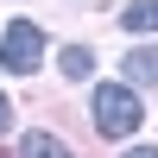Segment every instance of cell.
<instances>
[{
  "instance_id": "obj_4",
  "label": "cell",
  "mask_w": 158,
  "mask_h": 158,
  "mask_svg": "<svg viewBox=\"0 0 158 158\" xmlns=\"http://www.w3.org/2000/svg\"><path fill=\"white\" fill-rule=\"evenodd\" d=\"M19 158H70V146L51 139V133H25L19 139Z\"/></svg>"
},
{
  "instance_id": "obj_7",
  "label": "cell",
  "mask_w": 158,
  "mask_h": 158,
  "mask_svg": "<svg viewBox=\"0 0 158 158\" xmlns=\"http://www.w3.org/2000/svg\"><path fill=\"white\" fill-rule=\"evenodd\" d=\"M6 127H13V101L0 95V133H6Z\"/></svg>"
},
{
  "instance_id": "obj_2",
  "label": "cell",
  "mask_w": 158,
  "mask_h": 158,
  "mask_svg": "<svg viewBox=\"0 0 158 158\" xmlns=\"http://www.w3.org/2000/svg\"><path fill=\"white\" fill-rule=\"evenodd\" d=\"M0 63H6L13 76H32L38 63H44V32H38L32 19H13L6 38H0Z\"/></svg>"
},
{
  "instance_id": "obj_8",
  "label": "cell",
  "mask_w": 158,
  "mask_h": 158,
  "mask_svg": "<svg viewBox=\"0 0 158 158\" xmlns=\"http://www.w3.org/2000/svg\"><path fill=\"white\" fill-rule=\"evenodd\" d=\"M127 158H158V152H152V146H133V152H127Z\"/></svg>"
},
{
  "instance_id": "obj_6",
  "label": "cell",
  "mask_w": 158,
  "mask_h": 158,
  "mask_svg": "<svg viewBox=\"0 0 158 158\" xmlns=\"http://www.w3.org/2000/svg\"><path fill=\"white\" fill-rule=\"evenodd\" d=\"M57 70H63V76H89V70H95V57H89L82 44H70V51L57 57Z\"/></svg>"
},
{
  "instance_id": "obj_1",
  "label": "cell",
  "mask_w": 158,
  "mask_h": 158,
  "mask_svg": "<svg viewBox=\"0 0 158 158\" xmlns=\"http://www.w3.org/2000/svg\"><path fill=\"white\" fill-rule=\"evenodd\" d=\"M89 108H95V133H108V139H127L139 120H146V108H139L133 82H101Z\"/></svg>"
},
{
  "instance_id": "obj_3",
  "label": "cell",
  "mask_w": 158,
  "mask_h": 158,
  "mask_svg": "<svg viewBox=\"0 0 158 158\" xmlns=\"http://www.w3.org/2000/svg\"><path fill=\"white\" fill-rule=\"evenodd\" d=\"M127 76H133V82H146V89H158V44L127 51Z\"/></svg>"
},
{
  "instance_id": "obj_5",
  "label": "cell",
  "mask_w": 158,
  "mask_h": 158,
  "mask_svg": "<svg viewBox=\"0 0 158 158\" xmlns=\"http://www.w3.org/2000/svg\"><path fill=\"white\" fill-rule=\"evenodd\" d=\"M120 25H127V32H158V0H133Z\"/></svg>"
}]
</instances>
